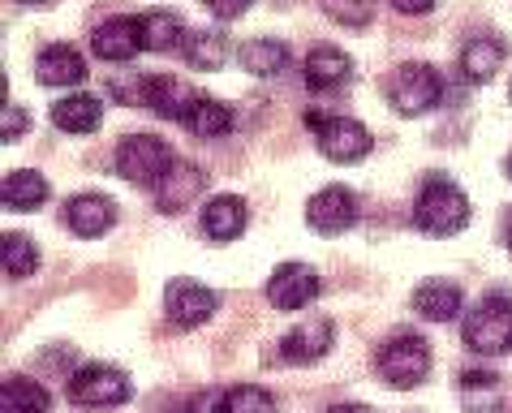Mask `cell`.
<instances>
[{
	"mask_svg": "<svg viewBox=\"0 0 512 413\" xmlns=\"http://www.w3.org/2000/svg\"><path fill=\"white\" fill-rule=\"evenodd\" d=\"M461 340L482 358H500V353H512V297L491 293L469 310L461 323Z\"/></svg>",
	"mask_w": 512,
	"mask_h": 413,
	"instance_id": "cell-1",
	"label": "cell"
},
{
	"mask_svg": "<svg viewBox=\"0 0 512 413\" xmlns=\"http://www.w3.org/2000/svg\"><path fill=\"white\" fill-rule=\"evenodd\" d=\"M414 220H418L422 233L452 237V233H461L469 224V198H465L461 185H452L448 177H431L422 185V194H418Z\"/></svg>",
	"mask_w": 512,
	"mask_h": 413,
	"instance_id": "cell-2",
	"label": "cell"
},
{
	"mask_svg": "<svg viewBox=\"0 0 512 413\" xmlns=\"http://www.w3.org/2000/svg\"><path fill=\"white\" fill-rule=\"evenodd\" d=\"M173 164H177L173 147L155 134H130L117 147V173L134 185H151L155 190V185L173 173Z\"/></svg>",
	"mask_w": 512,
	"mask_h": 413,
	"instance_id": "cell-3",
	"label": "cell"
},
{
	"mask_svg": "<svg viewBox=\"0 0 512 413\" xmlns=\"http://www.w3.org/2000/svg\"><path fill=\"white\" fill-rule=\"evenodd\" d=\"M379 375L383 383H392V388H418V383L426 379V370H431V345L418 336V332H396L392 340H383L379 349Z\"/></svg>",
	"mask_w": 512,
	"mask_h": 413,
	"instance_id": "cell-4",
	"label": "cell"
},
{
	"mask_svg": "<svg viewBox=\"0 0 512 413\" xmlns=\"http://www.w3.org/2000/svg\"><path fill=\"white\" fill-rule=\"evenodd\" d=\"M134 396L125 370L108 366V362H91L69 375V401L82 405V409H112V405H125Z\"/></svg>",
	"mask_w": 512,
	"mask_h": 413,
	"instance_id": "cell-5",
	"label": "cell"
},
{
	"mask_svg": "<svg viewBox=\"0 0 512 413\" xmlns=\"http://www.w3.org/2000/svg\"><path fill=\"white\" fill-rule=\"evenodd\" d=\"M388 99L401 117H422L444 99V78L431 65H396V74L388 78Z\"/></svg>",
	"mask_w": 512,
	"mask_h": 413,
	"instance_id": "cell-6",
	"label": "cell"
},
{
	"mask_svg": "<svg viewBox=\"0 0 512 413\" xmlns=\"http://www.w3.org/2000/svg\"><path fill=\"white\" fill-rule=\"evenodd\" d=\"M306 125L315 130L319 151L327 155V160H336V164H353V160H362V155H371V147H375V138H371V130H366L362 121L306 112Z\"/></svg>",
	"mask_w": 512,
	"mask_h": 413,
	"instance_id": "cell-7",
	"label": "cell"
},
{
	"mask_svg": "<svg viewBox=\"0 0 512 413\" xmlns=\"http://www.w3.org/2000/svg\"><path fill=\"white\" fill-rule=\"evenodd\" d=\"M353 220H358V194L345 190V185H327V190H319L306 207V224L323 237L353 229Z\"/></svg>",
	"mask_w": 512,
	"mask_h": 413,
	"instance_id": "cell-8",
	"label": "cell"
},
{
	"mask_svg": "<svg viewBox=\"0 0 512 413\" xmlns=\"http://www.w3.org/2000/svg\"><path fill=\"white\" fill-rule=\"evenodd\" d=\"M164 306H168V319L177 327H198L220 310V297L211 289H203L198 280L177 276V280H168V289H164Z\"/></svg>",
	"mask_w": 512,
	"mask_h": 413,
	"instance_id": "cell-9",
	"label": "cell"
},
{
	"mask_svg": "<svg viewBox=\"0 0 512 413\" xmlns=\"http://www.w3.org/2000/svg\"><path fill=\"white\" fill-rule=\"evenodd\" d=\"M319 297V276L306 263H280L267 280V302L276 310H302Z\"/></svg>",
	"mask_w": 512,
	"mask_h": 413,
	"instance_id": "cell-10",
	"label": "cell"
},
{
	"mask_svg": "<svg viewBox=\"0 0 512 413\" xmlns=\"http://www.w3.org/2000/svg\"><path fill=\"white\" fill-rule=\"evenodd\" d=\"M91 48L99 61H112V65H125L134 61L142 52V18H130V13H121V18H108L95 26L91 35Z\"/></svg>",
	"mask_w": 512,
	"mask_h": 413,
	"instance_id": "cell-11",
	"label": "cell"
},
{
	"mask_svg": "<svg viewBox=\"0 0 512 413\" xmlns=\"http://www.w3.org/2000/svg\"><path fill=\"white\" fill-rule=\"evenodd\" d=\"M332 336L336 332L327 319H306V323H297L289 336H280V358L293 362V366H310L332 349Z\"/></svg>",
	"mask_w": 512,
	"mask_h": 413,
	"instance_id": "cell-12",
	"label": "cell"
},
{
	"mask_svg": "<svg viewBox=\"0 0 512 413\" xmlns=\"http://www.w3.org/2000/svg\"><path fill=\"white\" fill-rule=\"evenodd\" d=\"M35 78L44 82V87H78V82L87 78V61H82V52L74 44H52L39 52Z\"/></svg>",
	"mask_w": 512,
	"mask_h": 413,
	"instance_id": "cell-13",
	"label": "cell"
},
{
	"mask_svg": "<svg viewBox=\"0 0 512 413\" xmlns=\"http://www.w3.org/2000/svg\"><path fill=\"white\" fill-rule=\"evenodd\" d=\"M203 173H198V164H186L177 160L173 173H168L160 185H155V207L168 211V216H177V211H186L198 194H203Z\"/></svg>",
	"mask_w": 512,
	"mask_h": 413,
	"instance_id": "cell-14",
	"label": "cell"
},
{
	"mask_svg": "<svg viewBox=\"0 0 512 413\" xmlns=\"http://www.w3.org/2000/svg\"><path fill=\"white\" fill-rule=\"evenodd\" d=\"M65 220L78 237H99L117 224V203L104 194H78L65 203Z\"/></svg>",
	"mask_w": 512,
	"mask_h": 413,
	"instance_id": "cell-15",
	"label": "cell"
},
{
	"mask_svg": "<svg viewBox=\"0 0 512 413\" xmlns=\"http://www.w3.org/2000/svg\"><path fill=\"white\" fill-rule=\"evenodd\" d=\"M250 224V211L237 194H216L203 203V233L211 241H233Z\"/></svg>",
	"mask_w": 512,
	"mask_h": 413,
	"instance_id": "cell-16",
	"label": "cell"
},
{
	"mask_svg": "<svg viewBox=\"0 0 512 413\" xmlns=\"http://www.w3.org/2000/svg\"><path fill=\"white\" fill-rule=\"evenodd\" d=\"M194 99L198 91H190L186 82H177V78H147V104L155 117H164V121H186L190 117V108H194Z\"/></svg>",
	"mask_w": 512,
	"mask_h": 413,
	"instance_id": "cell-17",
	"label": "cell"
},
{
	"mask_svg": "<svg viewBox=\"0 0 512 413\" xmlns=\"http://www.w3.org/2000/svg\"><path fill=\"white\" fill-rule=\"evenodd\" d=\"M99 121H104V104L95 95H65L52 104V125L65 134H95Z\"/></svg>",
	"mask_w": 512,
	"mask_h": 413,
	"instance_id": "cell-18",
	"label": "cell"
},
{
	"mask_svg": "<svg viewBox=\"0 0 512 413\" xmlns=\"http://www.w3.org/2000/svg\"><path fill=\"white\" fill-rule=\"evenodd\" d=\"M349 74H353V61L340 48H332V44L310 48V56H306V87L310 91H336L340 82H349Z\"/></svg>",
	"mask_w": 512,
	"mask_h": 413,
	"instance_id": "cell-19",
	"label": "cell"
},
{
	"mask_svg": "<svg viewBox=\"0 0 512 413\" xmlns=\"http://www.w3.org/2000/svg\"><path fill=\"white\" fill-rule=\"evenodd\" d=\"M504 65V44L495 35H474L461 48V74L465 82H487L495 78V69Z\"/></svg>",
	"mask_w": 512,
	"mask_h": 413,
	"instance_id": "cell-20",
	"label": "cell"
},
{
	"mask_svg": "<svg viewBox=\"0 0 512 413\" xmlns=\"http://www.w3.org/2000/svg\"><path fill=\"white\" fill-rule=\"evenodd\" d=\"M414 306H418V315H422V319L448 323V319H457V315H461V289H457L452 280H426L422 289L414 293Z\"/></svg>",
	"mask_w": 512,
	"mask_h": 413,
	"instance_id": "cell-21",
	"label": "cell"
},
{
	"mask_svg": "<svg viewBox=\"0 0 512 413\" xmlns=\"http://www.w3.org/2000/svg\"><path fill=\"white\" fill-rule=\"evenodd\" d=\"M237 61L254 78H272V74H284V69H289V48H284L280 39H250V44H241Z\"/></svg>",
	"mask_w": 512,
	"mask_h": 413,
	"instance_id": "cell-22",
	"label": "cell"
},
{
	"mask_svg": "<svg viewBox=\"0 0 512 413\" xmlns=\"http://www.w3.org/2000/svg\"><path fill=\"white\" fill-rule=\"evenodd\" d=\"M52 409V396L44 383L26 379V375H13L5 379V392H0V413H48Z\"/></svg>",
	"mask_w": 512,
	"mask_h": 413,
	"instance_id": "cell-23",
	"label": "cell"
},
{
	"mask_svg": "<svg viewBox=\"0 0 512 413\" xmlns=\"http://www.w3.org/2000/svg\"><path fill=\"white\" fill-rule=\"evenodd\" d=\"M186 26H181V18L173 9H151L142 13V48L151 52H173L177 44H186Z\"/></svg>",
	"mask_w": 512,
	"mask_h": 413,
	"instance_id": "cell-24",
	"label": "cell"
},
{
	"mask_svg": "<svg viewBox=\"0 0 512 413\" xmlns=\"http://www.w3.org/2000/svg\"><path fill=\"white\" fill-rule=\"evenodd\" d=\"M48 198V181L31 168H13L5 177V207L9 211H35Z\"/></svg>",
	"mask_w": 512,
	"mask_h": 413,
	"instance_id": "cell-25",
	"label": "cell"
},
{
	"mask_svg": "<svg viewBox=\"0 0 512 413\" xmlns=\"http://www.w3.org/2000/svg\"><path fill=\"white\" fill-rule=\"evenodd\" d=\"M186 125H190L198 138H220V134L233 130V112H229V104H220V99L198 95L194 108H190V117H186Z\"/></svg>",
	"mask_w": 512,
	"mask_h": 413,
	"instance_id": "cell-26",
	"label": "cell"
},
{
	"mask_svg": "<svg viewBox=\"0 0 512 413\" xmlns=\"http://www.w3.org/2000/svg\"><path fill=\"white\" fill-rule=\"evenodd\" d=\"M181 52H186V61L194 69H220L224 61H229V39H224L220 31H190Z\"/></svg>",
	"mask_w": 512,
	"mask_h": 413,
	"instance_id": "cell-27",
	"label": "cell"
},
{
	"mask_svg": "<svg viewBox=\"0 0 512 413\" xmlns=\"http://www.w3.org/2000/svg\"><path fill=\"white\" fill-rule=\"evenodd\" d=\"M216 413H276L272 392L254 388V383H241V388H229L216 401Z\"/></svg>",
	"mask_w": 512,
	"mask_h": 413,
	"instance_id": "cell-28",
	"label": "cell"
},
{
	"mask_svg": "<svg viewBox=\"0 0 512 413\" xmlns=\"http://www.w3.org/2000/svg\"><path fill=\"white\" fill-rule=\"evenodd\" d=\"M39 267V250L26 233H5V272L13 280H26Z\"/></svg>",
	"mask_w": 512,
	"mask_h": 413,
	"instance_id": "cell-29",
	"label": "cell"
},
{
	"mask_svg": "<svg viewBox=\"0 0 512 413\" xmlns=\"http://www.w3.org/2000/svg\"><path fill=\"white\" fill-rule=\"evenodd\" d=\"M323 9L345 26H366L371 22V0H323Z\"/></svg>",
	"mask_w": 512,
	"mask_h": 413,
	"instance_id": "cell-30",
	"label": "cell"
},
{
	"mask_svg": "<svg viewBox=\"0 0 512 413\" xmlns=\"http://www.w3.org/2000/svg\"><path fill=\"white\" fill-rule=\"evenodd\" d=\"M203 5L216 13V18H224V22H233V18H241V13H246L254 0H203Z\"/></svg>",
	"mask_w": 512,
	"mask_h": 413,
	"instance_id": "cell-31",
	"label": "cell"
},
{
	"mask_svg": "<svg viewBox=\"0 0 512 413\" xmlns=\"http://www.w3.org/2000/svg\"><path fill=\"white\" fill-rule=\"evenodd\" d=\"M26 125H31V117H26L18 104H5V142L22 138V134H26Z\"/></svg>",
	"mask_w": 512,
	"mask_h": 413,
	"instance_id": "cell-32",
	"label": "cell"
},
{
	"mask_svg": "<svg viewBox=\"0 0 512 413\" xmlns=\"http://www.w3.org/2000/svg\"><path fill=\"white\" fill-rule=\"evenodd\" d=\"M388 5H392L396 13H409V18H418V13H431L439 0H388Z\"/></svg>",
	"mask_w": 512,
	"mask_h": 413,
	"instance_id": "cell-33",
	"label": "cell"
},
{
	"mask_svg": "<svg viewBox=\"0 0 512 413\" xmlns=\"http://www.w3.org/2000/svg\"><path fill=\"white\" fill-rule=\"evenodd\" d=\"M461 383H465V388H495V375H491V370H465Z\"/></svg>",
	"mask_w": 512,
	"mask_h": 413,
	"instance_id": "cell-34",
	"label": "cell"
},
{
	"mask_svg": "<svg viewBox=\"0 0 512 413\" xmlns=\"http://www.w3.org/2000/svg\"><path fill=\"white\" fill-rule=\"evenodd\" d=\"M327 413H371V409H366V405H332Z\"/></svg>",
	"mask_w": 512,
	"mask_h": 413,
	"instance_id": "cell-35",
	"label": "cell"
},
{
	"mask_svg": "<svg viewBox=\"0 0 512 413\" xmlns=\"http://www.w3.org/2000/svg\"><path fill=\"white\" fill-rule=\"evenodd\" d=\"M508 250H512V220H508Z\"/></svg>",
	"mask_w": 512,
	"mask_h": 413,
	"instance_id": "cell-36",
	"label": "cell"
},
{
	"mask_svg": "<svg viewBox=\"0 0 512 413\" xmlns=\"http://www.w3.org/2000/svg\"><path fill=\"white\" fill-rule=\"evenodd\" d=\"M504 168H508V177H512V155H508V164H504Z\"/></svg>",
	"mask_w": 512,
	"mask_h": 413,
	"instance_id": "cell-37",
	"label": "cell"
},
{
	"mask_svg": "<svg viewBox=\"0 0 512 413\" xmlns=\"http://www.w3.org/2000/svg\"><path fill=\"white\" fill-rule=\"evenodd\" d=\"M26 5H44V0H26Z\"/></svg>",
	"mask_w": 512,
	"mask_h": 413,
	"instance_id": "cell-38",
	"label": "cell"
}]
</instances>
